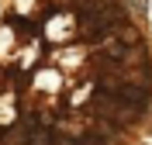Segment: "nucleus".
Wrapping results in <instances>:
<instances>
[{
  "instance_id": "1",
  "label": "nucleus",
  "mask_w": 152,
  "mask_h": 145,
  "mask_svg": "<svg viewBox=\"0 0 152 145\" xmlns=\"http://www.w3.org/2000/svg\"><path fill=\"white\" fill-rule=\"evenodd\" d=\"M114 97L121 100V104H128V107H138V111H145L149 107V100H152V87H145V83H118L114 87Z\"/></svg>"
}]
</instances>
